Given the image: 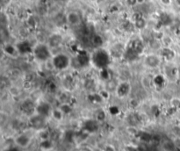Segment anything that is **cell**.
Wrapping results in <instances>:
<instances>
[{
	"label": "cell",
	"instance_id": "cell-14",
	"mask_svg": "<svg viewBox=\"0 0 180 151\" xmlns=\"http://www.w3.org/2000/svg\"><path fill=\"white\" fill-rule=\"evenodd\" d=\"M126 2H127L128 5H129V6L138 5H137V2H136V0H126Z\"/></svg>",
	"mask_w": 180,
	"mask_h": 151
},
{
	"label": "cell",
	"instance_id": "cell-15",
	"mask_svg": "<svg viewBox=\"0 0 180 151\" xmlns=\"http://www.w3.org/2000/svg\"><path fill=\"white\" fill-rule=\"evenodd\" d=\"M136 2H137V5H143V4L146 2V0H136Z\"/></svg>",
	"mask_w": 180,
	"mask_h": 151
},
{
	"label": "cell",
	"instance_id": "cell-8",
	"mask_svg": "<svg viewBox=\"0 0 180 151\" xmlns=\"http://www.w3.org/2000/svg\"><path fill=\"white\" fill-rule=\"evenodd\" d=\"M65 20L71 27H78L82 23L81 15L78 11H69L65 16Z\"/></svg>",
	"mask_w": 180,
	"mask_h": 151
},
{
	"label": "cell",
	"instance_id": "cell-5",
	"mask_svg": "<svg viewBox=\"0 0 180 151\" xmlns=\"http://www.w3.org/2000/svg\"><path fill=\"white\" fill-rule=\"evenodd\" d=\"M162 61L163 60L159 53L153 52L145 55V56L143 57L142 63L145 68H147L150 71H153V70H157L158 68H160L162 66Z\"/></svg>",
	"mask_w": 180,
	"mask_h": 151
},
{
	"label": "cell",
	"instance_id": "cell-3",
	"mask_svg": "<svg viewBox=\"0 0 180 151\" xmlns=\"http://www.w3.org/2000/svg\"><path fill=\"white\" fill-rule=\"evenodd\" d=\"M111 57V54L108 51H106L102 47H98L97 49L91 55L90 62L92 63L98 69L103 70V69H106L107 65L110 63Z\"/></svg>",
	"mask_w": 180,
	"mask_h": 151
},
{
	"label": "cell",
	"instance_id": "cell-4",
	"mask_svg": "<svg viewBox=\"0 0 180 151\" xmlns=\"http://www.w3.org/2000/svg\"><path fill=\"white\" fill-rule=\"evenodd\" d=\"M51 62L54 67V71H64L68 70L71 65V59L67 54L59 52L54 54L51 59Z\"/></svg>",
	"mask_w": 180,
	"mask_h": 151
},
{
	"label": "cell",
	"instance_id": "cell-9",
	"mask_svg": "<svg viewBox=\"0 0 180 151\" xmlns=\"http://www.w3.org/2000/svg\"><path fill=\"white\" fill-rule=\"evenodd\" d=\"M66 116L64 115V113H62V111L61 110L59 106L54 107L52 110L50 116V120H53L55 123L57 124H61L65 120Z\"/></svg>",
	"mask_w": 180,
	"mask_h": 151
},
{
	"label": "cell",
	"instance_id": "cell-10",
	"mask_svg": "<svg viewBox=\"0 0 180 151\" xmlns=\"http://www.w3.org/2000/svg\"><path fill=\"white\" fill-rule=\"evenodd\" d=\"M3 51L7 56L16 58L19 56V50L18 47L15 45H12L11 43H6L5 46L3 47Z\"/></svg>",
	"mask_w": 180,
	"mask_h": 151
},
{
	"label": "cell",
	"instance_id": "cell-2",
	"mask_svg": "<svg viewBox=\"0 0 180 151\" xmlns=\"http://www.w3.org/2000/svg\"><path fill=\"white\" fill-rule=\"evenodd\" d=\"M32 55L34 61L45 64L52 59L54 53L48 42H38L32 47Z\"/></svg>",
	"mask_w": 180,
	"mask_h": 151
},
{
	"label": "cell",
	"instance_id": "cell-16",
	"mask_svg": "<svg viewBox=\"0 0 180 151\" xmlns=\"http://www.w3.org/2000/svg\"><path fill=\"white\" fill-rule=\"evenodd\" d=\"M174 4H175L178 8H180V0H174Z\"/></svg>",
	"mask_w": 180,
	"mask_h": 151
},
{
	"label": "cell",
	"instance_id": "cell-11",
	"mask_svg": "<svg viewBox=\"0 0 180 151\" xmlns=\"http://www.w3.org/2000/svg\"><path fill=\"white\" fill-rule=\"evenodd\" d=\"M133 23H134V27L137 29L145 28L146 26H147V21H146V19H144L142 16H141L137 19H135Z\"/></svg>",
	"mask_w": 180,
	"mask_h": 151
},
{
	"label": "cell",
	"instance_id": "cell-13",
	"mask_svg": "<svg viewBox=\"0 0 180 151\" xmlns=\"http://www.w3.org/2000/svg\"><path fill=\"white\" fill-rule=\"evenodd\" d=\"M159 1H160L161 5H163V6H165V7L171 6V5L174 3L173 0H159Z\"/></svg>",
	"mask_w": 180,
	"mask_h": 151
},
{
	"label": "cell",
	"instance_id": "cell-6",
	"mask_svg": "<svg viewBox=\"0 0 180 151\" xmlns=\"http://www.w3.org/2000/svg\"><path fill=\"white\" fill-rule=\"evenodd\" d=\"M132 92V86L128 81H120L114 89L115 96L119 99H127Z\"/></svg>",
	"mask_w": 180,
	"mask_h": 151
},
{
	"label": "cell",
	"instance_id": "cell-7",
	"mask_svg": "<svg viewBox=\"0 0 180 151\" xmlns=\"http://www.w3.org/2000/svg\"><path fill=\"white\" fill-rule=\"evenodd\" d=\"M54 108V106H52V105L46 100H42L40 102L36 103V106H35V113L42 115L45 118H48L50 119L51 113L52 110Z\"/></svg>",
	"mask_w": 180,
	"mask_h": 151
},
{
	"label": "cell",
	"instance_id": "cell-12",
	"mask_svg": "<svg viewBox=\"0 0 180 151\" xmlns=\"http://www.w3.org/2000/svg\"><path fill=\"white\" fill-rule=\"evenodd\" d=\"M101 151H118V149L113 143L106 142L101 148Z\"/></svg>",
	"mask_w": 180,
	"mask_h": 151
},
{
	"label": "cell",
	"instance_id": "cell-1",
	"mask_svg": "<svg viewBox=\"0 0 180 151\" xmlns=\"http://www.w3.org/2000/svg\"><path fill=\"white\" fill-rule=\"evenodd\" d=\"M13 145L21 150H26L32 146L35 139V131L28 128L19 133H16L13 136Z\"/></svg>",
	"mask_w": 180,
	"mask_h": 151
}]
</instances>
